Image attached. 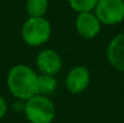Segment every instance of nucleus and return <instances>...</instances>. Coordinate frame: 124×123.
Listing matches in <instances>:
<instances>
[{"label": "nucleus", "instance_id": "8", "mask_svg": "<svg viewBox=\"0 0 124 123\" xmlns=\"http://www.w3.org/2000/svg\"><path fill=\"white\" fill-rule=\"evenodd\" d=\"M106 54L110 64L115 69L124 71V32L110 41Z\"/></svg>", "mask_w": 124, "mask_h": 123}, {"label": "nucleus", "instance_id": "10", "mask_svg": "<svg viewBox=\"0 0 124 123\" xmlns=\"http://www.w3.org/2000/svg\"><path fill=\"white\" fill-rule=\"evenodd\" d=\"M25 8L29 17H43L48 8V1L47 0H28Z\"/></svg>", "mask_w": 124, "mask_h": 123}, {"label": "nucleus", "instance_id": "5", "mask_svg": "<svg viewBox=\"0 0 124 123\" xmlns=\"http://www.w3.org/2000/svg\"><path fill=\"white\" fill-rule=\"evenodd\" d=\"M101 28V23L93 13L89 12H80L76 18V29L77 33L84 39H93L95 38Z\"/></svg>", "mask_w": 124, "mask_h": 123}, {"label": "nucleus", "instance_id": "4", "mask_svg": "<svg viewBox=\"0 0 124 123\" xmlns=\"http://www.w3.org/2000/svg\"><path fill=\"white\" fill-rule=\"evenodd\" d=\"M94 13L101 24L113 25L124 19L123 0H99L94 8Z\"/></svg>", "mask_w": 124, "mask_h": 123}, {"label": "nucleus", "instance_id": "3", "mask_svg": "<svg viewBox=\"0 0 124 123\" xmlns=\"http://www.w3.org/2000/svg\"><path fill=\"white\" fill-rule=\"evenodd\" d=\"M51 36V24L45 17H29L22 27V38L29 46H41Z\"/></svg>", "mask_w": 124, "mask_h": 123}, {"label": "nucleus", "instance_id": "7", "mask_svg": "<svg viewBox=\"0 0 124 123\" xmlns=\"http://www.w3.org/2000/svg\"><path fill=\"white\" fill-rule=\"evenodd\" d=\"M36 65L42 74L54 76L62 69V58L55 51L51 48H46L42 49L38 54Z\"/></svg>", "mask_w": 124, "mask_h": 123}, {"label": "nucleus", "instance_id": "9", "mask_svg": "<svg viewBox=\"0 0 124 123\" xmlns=\"http://www.w3.org/2000/svg\"><path fill=\"white\" fill-rule=\"evenodd\" d=\"M57 87V80L53 75H38V93L41 95H47L54 92Z\"/></svg>", "mask_w": 124, "mask_h": 123}, {"label": "nucleus", "instance_id": "11", "mask_svg": "<svg viewBox=\"0 0 124 123\" xmlns=\"http://www.w3.org/2000/svg\"><path fill=\"white\" fill-rule=\"evenodd\" d=\"M69 5L76 12H89L95 8L99 0H68Z\"/></svg>", "mask_w": 124, "mask_h": 123}, {"label": "nucleus", "instance_id": "12", "mask_svg": "<svg viewBox=\"0 0 124 123\" xmlns=\"http://www.w3.org/2000/svg\"><path fill=\"white\" fill-rule=\"evenodd\" d=\"M7 112V103L2 95H0V118H2Z\"/></svg>", "mask_w": 124, "mask_h": 123}, {"label": "nucleus", "instance_id": "2", "mask_svg": "<svg viewBox=\"0 0 124 123\" xmlns=\"http://www.w3.org/2000/svg\"><path fill=\"white\" fill-rule=\"evenodd\" d=\"M24 112L28 121L31 123H51L55 117L54 104L41 94L25 100Z\"/></svg>", "mask_w": 124, "mask_h": 123}, {"label": "nucleus", "instance_id": "1", "mask_svg": "<svg viewBox=\"0 0 124 123\" xmlns=\"http://www.w3.org/2000/svg\"><path fill=\"white\" fill-rule=\"evenodd\" d=\"M7 87L13 97L28 100L38 93V75L28 65H15L7 74Z\"/></svg>", "mask_w": 124, "mask_h": 123}, {"label": "nucleus", "instance_id": "6", "mask_svg": "<svg viewBox=\"0 0 124 123\" xmlns=\"http://www.w3.org/2000/svg\"><path fill=\"white\" fill-rule=\"evenodd\" d=\"M90 82V74L89 70L84 66H74L65 80V86L68 88L69 92H71L72 94H78L83 92L88 84Z\"/></svg>", "mask_w": 124, "mask_h": 123}]
</instances>
